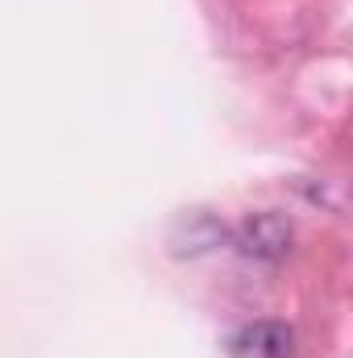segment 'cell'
I'll return each mask as SVG.
<instances>
[{"mask_svg":"<svg viewBox=\"0 0 353 358\" xmlns=\"http://www.w3.org/2000/svg\"><path fill=\"white\" fill-rule=\"evenodd\" d=\"M229 246L254 263H283L295 246V229L283 213H250L229 225Z\"/></svg>","mask_w":353,"mask_h":358,"instance_id":"6da1fadb","label":"cell"},{"mask_svg":"<svg viewBox=\"0 0 353 358\" xmlns=\"http://www.w3.org/2000/svg\"><path fill=\"white\" fill-rule=\"evenodd\" d=\"M229 358H299V338L287 321H246L225 338Z\"/></svg>","mask_w":353,"mask_h":358,"instance_id":"7a4b0ae2","label":"cell"},{"mask_svg":"<svg viewBox=\"0 0 353 358\" xmlns=\"http://www.w3.org/2000/svg\"><path fill=\"white\" fill-rule=\"evenodd\" d=\"M229 242V225H220L216 217L208 213H191L179 221V229L171 234V246L175 255H204V250H216Z\"/></svg>","mask_w":353,"mask_h":358,"instance_id":"3957f363","label":"cell"}]
</instances>
